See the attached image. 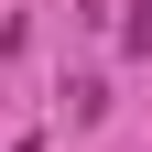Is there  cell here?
<instances>
[{"mask_svg":"<svg viewBox=\"0 0 152 152\" xmlns=\"http://www.w3.org/2000/svg\"><path fill=\"white\" fill-rule=\"evenodd\" d=\"M120 44H130V54H152V0H130V22H120Z\"/></svg>","mask_w":152,"mask_h":152,"instance_id":"6da1fadb","label":"cell"}]
</instances>
